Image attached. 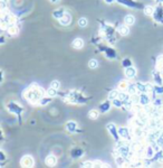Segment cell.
Segmentation results:
<instances>
[{
	"label": "cell",
	"instance_id": "obj_30",
	"mask_svg": "<svg viewBox=\"0 0 163 168\" xmlns=\"http://www.w3.org/2000/svg\"><path fill=\"white\" fill-rule=\"evenodd\" d=\"M118 94H120V92H118V90H113V91H111L110 92V94H108V100H114V99L118 98Z\"/></svg>",
	"mask_w": 163,
	"mask_h": 168
},
{
	"label": "cell",
	"instance_id": "obj_14",
	"mask_svg": "<svg viewBox=\"0 0 163 168\" xmlns=\"http://www.w3.org/2000/svg\"><path fill=\"white\" fill-rule=\"evenodd\" d=\"M117 32H118V34H120L121 36H126V35H129V33H130V28H129V26H127L126 24H124V25L118 26Z\"/></svg>",
	"mask_w": 163,
	"mask_h": 168
},
{
	"label": "cell",
	"instance_id": "obj_24",
	"mask_svg": "<svg viewBox=\"0 0 163 168\" xmlns=\"http://www.w3.org/2000/svg\"><path fill=\"white\" fill-rule=\"evenodd\" d=\"M136 84V88H137V91L141 92V93H148V84L146 83H141V82H137Z\"/></svg>",
	"mask_w": 163,
	"mask_h": 168
},
{
	"label": "cell",
	"instance_id": "obj_10",
	"mask_svg": "<svg viewBox=\"0 0 163 168\" xmlns=\"http://www.w3.org/2000/svg\"><path fill=\"white\" fill-rule=\"evenodd\" d=\"M111 101V100H110ZM110 101H105V102H103L99 104V107H98V111L101 112V113H106V112L110 111V109L112 107V104Z\"/></svg>",
	"mask_w": 163,
	"mask_h": 168
},
{
	"label": "cell",
	"instance_id": "obj_4",
	"mask_svg": "<svg viewBox=\"0 0 163 168\" xmlns=\"http://www.w3.org/2000/svg\"><path fill=\"white\" fill-rule=\"evenodd\" d=\"M7 108H8V110H9L10 112H12V113L17 114V116H19V117H20V114H21L23 111V108L15 102L8 103V104H7Z\"/></svg>",
	"mask_w": 163,
	"mask_h": 168
},
{
	"label": "cell",
	"instance_id": "obj_44",
	"mask_svg": "<svg viewBox=\"0 0 163 168\" xmlns=\"http://www.w3.org/2000/svg\"><path fill=\"white\" fill-rule=\"evenodd\" d=\"M102 164V161H94V167H105V165Z\"/></svg>",
	"mask_w": 163,
	"mask_h": 168
},
{
	"label": "cell",
	"instance_id": "obj_23",
	"mask_svg": "<svg viewBox=\"0 0 163 168\" xmlns=\"http://www.w3.org/2000/svg\"><path fill=\"white\" fill-rule=\"evenodd\" d=\"M65 14H66V11L64 8H58V9H56L54 13H53V17L56 19H61Z\"/></svg>",
	"mask_w": 163,
	"mask_h": 168
},
{
	"label": "cell",
	"instance_id": "obj_32",
	"mask_svg": "<svg viewBox=\"0 0 163 168\" xmlns=\"http://www.w3.org/2000/svg\"><path fill=\"white\" fill-rule=\"evenodd\" d=\"M163 69V55L159 56L156 60V70L161 71Z\"/></svg>",
	"mask_w": 163,
	"mask_h": 168
},
{
	"label": "cell",
	"instance_id": "obj_28",
	"mask_svg": "<svg viewBox=\"0 0 163 168\" xmlns=\"http://www.w3.org/2000/svg\"><path fill=\"white\" fill-rule=\"evenodd\" d=\"M126 92H129L131 95L136 94V92H139V91H137V88H136V84H130V85H129V88H127V91H126Z\"/></svg>",
	"mask_w": 163,
	"mask_h": 168
},
{
	"label": "cell",
	"instance_id": "obj_39",
	"mask_svg": "<svg viewBox=\"0 0 163 168\" xmlns=\"http://www.w3.org/2000/svg\"><path fill=\"white\" fill-rule=\"evenodd\" d=\"M155 141H156V144H158L159 147L162 149V148H163V137H161V136H160V137H158Z\"/></svg>",
	"mask_w": 163,
	"mask_h": 168
},
{
	"label": "cell",
	"instance_id": "obj_45",
	"mask_svg": "<svg viewBox=\"0 0 163 168\" xmlns=\"http://www.w3.org/2000/svg\"><path fill=\"white\" fill-rule=\"evenodd\" d=\"M105 1H106L107 4H112L113 1H115V0H105Z\"/></svg>",
	"mask_w": 163,
	"mask_h": 168
},
{
	"label": "cell",
	"instance_id": "obj_1",
	"mask_svg": "<svg viewBox=\"0 0 163 168\" xmlns=\"http://www.w3.org/2000/svg\"><path fill=\"white\" fill-rule=\"evenodd\" d=\"M42 97H44V90L35 83L31 84L28 89H26L23 92V98L28 100L30 103H39Z\"/></svg>",
	"mask_w": 163,
	"mask_h": 168
},
{
	"label": "cell",
	"instance_id": "obj_36",
	"mask_svg": "<svg viewBox=\"0 0 163 168\" xmlns=\"http://www.w3.org/2000/svg\"><path fill=\"white\" fill-rule=\"evenodd\" d=\"M122 66H123L124 69H127V67L132 66V62H131V60H129V58L123 60V61H122Z\"/></svg>",
	"mask_w": 163,
	"mask_h": 168
},
{
	"label": "cell",
	"instance_id": "obj_3",
	"mask_svg": "<svg viewBox=\"0 0 163 168\" xmlns=\"http://www.w3.org/2000/svg\"><path fill=\"white\" fill-rule=\"evenodd\" d=\"M107 130L110 131V133L112 135L113 139L115 140V141H120V139H121V136H120V132H118V129L116 128V126L114 125V123H108L106 126Z\"/></svg>",
	"mask_w": 163,
	"mask_h": 168
},
{
	"label": "cell",
	"instance_id": "obj_41",
	"mask_svg": "<svg viewBox=\"0 0 163 168\" xmlns=\"http://www.w3.org/2000/svg\"><path fill=\"white\" fill-rule=\"evenodd\" d=\"M154 91H155V93L156 94H163V86L158 85V86L154 88Z\"/></svg>",
	"mask_w": 163,
	"mask_h": 168
},
{
	"label": "cell",
	"instance_id": "obj_22",
	"mask_svg": "<svg viewBox=\"0 0 163 168\" xmlns=\"http://www.w3.org/2000/svg\"><path fill=\"white\" fill-rule=\"evenodd\" d=\"M7 30H8V34H9V35H11V36H16V35L19 33V28H18V26H17L16 24H14V25H10Z\"/></svg>",
	"mask_w": 163,
	"mask_h": 168
},
{
	"label": "cell",
	"instance_id": "obj_27",
	"mask_svg": "<svg viewBox=\"0 0 163 168\" xmlns=\"http://www.w3.org/2000/svg\"><path fill=\"white\" fill-rule=\"evenodd\" d=\"M124 21H125V24L127 25V26L134 25V23H135L134 16H132V15H127V16H125V18H124Z\"/></svg>",
	"mask_w": 163,
	"mask_h": 168
},
{
	"label": "cell",
	"instance_id": "obj_33",
	"mask_svg": "<svg viewBox=\"0 0 163 168\" xmlns=\"http://www.w3.org/2000/svg\"><path fill=\"white\" fill-rule=\"evenodd\" d=\"M98 114H99V111H97V110H91L88 113V117H89V119L96 120L98 118Z\"/></svg>",
	"mask_w": 163,
	"mask_h": 168
},
{
	"label": "cell",
	"instance_id": "obj_12",
	"mask_svg": "<svg viewBox=\"0 0 163 168\" xmlns=\"http://www.w3.org/2000/svg\"><path fill=\"white\" fill-rule=\"evenodd\" d=\"M139 103H141L143 107L150 104V103H151V99H150L149 94L148 93H141L140 94V102Z\"/></svg>",
	"mask_w": 163,
	"mask_h": 168
},
{
	"label": "cell",
	"instance_id": "obj_35",
	"mask_svg": "<svg viewBox=\"0 0 163 168\" xmlns=\"http://www.w3.org/2000/svg\"><path fill=\"white\" fill-rule=\"evenodd\" d=\"M47 95L48 97H50V98H54V97H56L57 95V90L54 89V88H49V89L47 90Z\"/></svg>",
	"mask_w": 163,
	"mask_h": 168
},
{
	"label": "cell",
	"instance_id": "obj_13",
	"mask_svg": "<svg viewBox=\"0 0 163 168\" xmlns=\"http://www.w3.org/2000/svg\"><path fill=\"white\" fill-rule=\"evenodd\" d=\"M59 23H61V25H63V26H68V25L72 23V16H70L68 13H66V14L59 19Z\"/></svg>",
	"mask_w": 163,
	"mask_h": 168
},
{
	"label": "cell",
	"instance_id": "obj_43",
	"mask_svg": "<svg viewBox=\"0 0 163 168\" xmlns=\"http://www.w3.org/2000/svg\"><path fill=\"white\" fill-rule=\"evenodd\" d=\"M156 112L160 116H163V104H160V105L156 107Z\"/></svg>",
	"mask_w": 163,
	"mask_h": 168
},
{
	"label": "cell",
	"instance_id": "obj_5",
	"mask_svg": "<svg viewBox=\"0 0 163 168\" xmlns=\"http://www.w3.org/2000/svg\"><path fill=\"white\" fill-rule=\"evenodd\" d=\"M34 164H35V160L31 156H23L21 160H20V165H21V167H25V168H30L34 166Z\"/></svg>",
	"mask_w": 163,
	"mask_h": 168
},
{
	"label": "cell",
	"instance_id": "obj_34",
	"mask_svg": "<svg viewBox=\"0 0 163 168\" xmlns=\"http://www.w3.org/2000/svg\"><path fill=\"white\" fill-rule=\"evenodd\" d=\"M50 101H51V98L47 95L46 98H45V97H42V98L40 99V101H39L38 104H40V105H47V104L50 102Z\"/></svg>",
	"mask_w": 163,
	"mask_h": 168
},
{
	"label": "cell",
	"instance_id": "obj_18",
	"mask_svg": "<svg viewBox=\"0 0 163 168\" xmlns=\"http://www.w3.org/2000/svg\"><path fill=\"white\" fill-rule=\"evenodd\" d=\"M154 82L158 84V85H162L163 84V76H161V72L159 70L154 71Z\"/></svg>",
	"mask_w": 163,
	"mask_h": 168
},
{
	"label": "cell",
	"instance_id": "obj_47",
	"mask_svg": "<svg viewBox=\"0 0 163 168\" xmlns=\"http://www.w3.org/2000/svg\"><path fill=\"white\" fill-rule=\"evenodd\" d=\"M158 2H163V0H156Z\"/></svg>",
	"mask_w": 163,
	"mask_h": 168
},
{
	"label": "cell",
	"instance_id": "obj_40",
	"mask_svg": "<svg viewBox=\"0 0 163 168\" xmlns=\"http://www.w3.org/2000/svg\"><path fill=\"white\" fill-rule=\"evenodd\" d=\"M50 86L51 88H54V89L58 90L59 89V86H61V83H59L58 81H53V82L50 83Z\"/></svg>",
	"mask_w": 163,
	"mask_h": 168
},
{
	"label": "cell",
	"instance_id": "obj_29",
	"mask_svg": "<svg viewBox=\"0 0 163 168\" xmlns=\"http://www.w3.org/2000/svg\"><path fill=\"white\" fill-rule=\"evenodd\" d=\"M154 10L155 9H154L152 6H145L144 7V14L146 15V16H153Z\"/></svg>",
	"mask_w": 163,
	"mask_h": 168
},
{
	"label": "cell",
	"instance_id": "obj_26",
	"mask_svg": "<svg viewBox=\"0 0 163 168\" xmlns=\"http://www.w3.org/2000/svg\"><path fill=\"white\" fill-rule=\"evenodd\" d=\"M129 82H126V81H121L120 83H118V91H122V92H125L127 91V88H129Z\"/></svg>",
	"mask_w": 163,
	"mask_h": 168
},
{
	"label": "cell",
	"instance_id": "obj_37",
	"mask_svg": "<svg viewBox=\"0 0 163 168\" xmlns=\"http://www.w3.org/2000/svg\"><path fill=\"white\" fill-rule=\"evenodd\" d=\"M88 65L91 69H96L98 65V62L96 61V60H91V61L88 62Z\"/></svg>",
	"mask_w": 163,
	"mask_h": 168
},
{
	"label": "cell",
	"instance_id": "obj_46",
	"mask_svg": "<svg viewBox=\"0 0 163 168\" xmlns=\"http://www.w3.org/2000/svg\"><path fill=\"white\" fill-rule=\"evenodd\" d=\"M51 2H54V4H55V2H57V1H59V0H50Z\"/></svg>",
	"mask_w": 163,
	"mask_h": 168
},
{
	"label": "cell",
	"instance_id": "obj_16",
	"mask_svg": "<svg viewBox=\"0 0 163 168\" xmlns=\"http://www.w3.org/2000/svg\"><path fill=\"white\" fill-rule=\"evenodd\" d=\"M135 75H136V70H135L133 66H130V67H127L125 69V76L127 79H134Z\"/></svg>",
	"mask_w": 163,
	"mask_h": 168
},
{
	"label": "cell",
	"instance_id": "obj_6",
	"mask_svg": "<svg viewBox=\"0 0 163 168\" xmlns=\"http://www.w3.org/2000/svg\"><path fill=\"white\" fill-rule=\"evenodd\" d=\"M1 20H4V21H6V23L8 24V25H14V24L17 23V17L15 16V15H12L11 13H7V14L2 15L1 16Z\"/></svg>",
	"mask_w": 163,
	"mask_h": 168
},
{
	"label": "cell",
	"instance_id": "obj_19",
	"mask_svg": "<svg viewBox=\"0 0 163 168\" xmlns=\"http://www.w3.org/2000/svg\"><path fill=\"white\" fill-rule=\"evenodd\" d=\"M145 157L148 159H152L154 157V155H155V150H154V148L152 147V146L150 145L146 147V149H145Z\"/></svg>",
	"mask_w": 163,
	"mask_h": 168
},
{
	"label": "cell",
	"instance_id": "obj_8",
	"mask_svg": "<svg viewBox=\"0 0 163 168\" xmlns=\"http://www.w3.org/2000/svg\"><path fill=\"white\" fill-rule=\"evenodd\" d=\"M153 18H154V20H155V21L163 24V9L161 8V7L155 8V10H154V14H153Z\"/></svg>",
	"mask_w": 163,
	"mask_h": 168
},
{
	"label": "cell",
	"instance_id": "obj_9",
	"mask_svg": "<svg viewBox=\"0 0 163 168\" xmlns=\"http://www.w3.org/2000/svg\"><path fill=\"white\" fill-rule=\"evenodd\" d=\"M118 132H120V136H121L122 140H130L131 133H130V130H129L127 128L121 127V128H118Z\"/></svg>",
	"mask_w": 163,
	"mask_h": 168
},
{
	"label": "cell",
	"instance_id": "obj_17",
	"mask_svg": "<svg viewBox=\"0 0 163 168\" xmlns=\"http://www.w3.org/2000/svg\"><path fill=\"white\" fill-rule=\"evenodd\" d=\"M104 52H105V55H106L107 58H110V60H114V58H116V52L114 51L113 48H111V47L105 48Z\"/></svg>",
	"mask_w": 163,
	"mask_h": 168
},
{
	"label": "cell",
	"instance_id": "obj_11",
	"mask_svg": "<svg viewBox=\"0 0 163 168\" xmlns=\"http://www.w3.org/2000/svg\"><path fill=\"white\" fill-rule=\"evenodd\" d=\"M46 165L47 166H49V167H54V166H56L57 164V158L56 156H54V155H48L46 157Z\"/></svg>",
	"mask_w": 163,
	"mask_h": 168
},
{
	"label": "cell",
	"instance_id": "obj_49",
	"mask_svg": "<svg viewBox=\"0 0 163 168\" xmlns=\"http://www.w3.org/2000/svg\"><path fill=\"white\" fill-rule=\"evenodd\" d=\"M162 150H163V148H162Z\"/></svg>",
	"mask_w": 163,
	"mask_h": 168
},
{
	"label": "cell",
	"instance_id": "obj_48",
	"mask_svg": "<svg viewBox=\"0 0 163 168\" xmlns=\"http://www.w3.org/2000/svg\"><path fill=\"white\" fill-rule=\"evenodd\" d=\"M160 72H161V74L163 75V69H162V70H161V71H160Z\"/></svg>",
	"mask_w": 163,
	"mask_h": 168
},
{
	"label": "cell",
	"instance_id": "obj_21",
	"mask_svg": "<svg viewBox=\"0 0 163 168\" xmlns=\"http://www.w3.org/2000/svg\"><path fill=\"white\" fill-rule=\"evenodd\" d=\"M66 130L68 132H75L77 130V123L75 121H68L66 123Z\"/></svg>",
	"mask_w": 163,
	"mask_h": 168
},
{
	"label": "cell",
	"instance_id": "obj_7",
	"mask_svg": "<svg viewBox=\"0 0 163 168\" xmlns=\"http://www.w3.org/2000/svg\"><path fill=\"white\" fill-rule=\"evenodd\" d=\"M117 2L130 8H140V5L135 0H117Z\"/></svg>",
	"mask_w": 163,
	"mask_h": 168
},
{
	"label": "cell",
	"instance_id": "obj_42",
	"mask_svg": "<svg viewBox=\"0 0 163 168\" xmlns=\"http://www.w3.org/2000/svg\"><path fill=\"white\" fill-rule=\"evenodd\" d=\"M82 167H84V168H87V167H94V163H92V161H85V163H83V165H82Z\"/></svg>",
	"mask_w": 163,
	"mask_h": 168
},
{
	"label": "cell",
	"instance_id": "obj_25",
	"mask_svg": "<svg viewBox=\"0 0 163 168\" xmlns=\"http://www.w3.org/2000/svg\"><path fill=\"white\" fill-rule=\"evenodd\" d=\"M70 156H72L73 158H79V157L83 156V150L80 149V148H75V149L72 150Z\"/></svg>",
	"mask_w": 163,
	"mask_h": 168
},
{
	"label": "cell",
	"instance_id": "obj_15",
	"mask_svg": "<svg viewBox=\"0 0 163 168\" xmlns=\"http://www.w3.org/2000/svg\"><path fill=\"white\" fill-rule=\"evenodd\" d=\"M142 148H143V146H142V144H141L140 141H137V140H135V141H133L132 144H131V149L133 150L134 153H140L141 150H142Z\"/></svg>",
	"mask_w": 163,
	"mask_h": 168
},
{
	"label": "cell",
	"instance_id": "obj_2",
	"mask_svg": "<svg viewBox=\"0 0 163 168\" xmlns=\"http://www.w3.org/2000/svg\"><path fill=\"white\" fill-rule=\"evenodd\" d=\"M68 101L72 103H85L86 102V99L83 98V95L78 92H76V91H73L72 93H69V99H68Z\"/></svg>",
	"mask_w": 163,
	"mask_h": 168
},
{
	"label": "cell",
	"instance_id": "obj_20",
	"mask_svg": "<svg viewBox=\"0 0 163 168\" xmlns=\"http://www.w3.org/2000/svg\"><path fill=\"white\" fill-rule=\"evenodd\" d=\"M72 45L76 49H80V48H83V46H84V41L82 38H75L74 41H73V43H72Z\"/></svg>",
	"mask_w": 163,
	"mask_h": 168
},
{
	"label": "cell",
	"instance_id": "obj_38",
	"mask_svg": "<svg viewBox=\"0 0 163 168\" xmlns=\"http://www.w3.org/2000/svg\"><path fill=\"white\" fill-rule=\"evenodd\" d=\"M78 25L80 26V27H86V26H87V19L86 18H79Z\"/></svg>",
	"mask_w": 163,
	"mask_h": 168
},
{
	"label": "cell",
	"instance_id": "obj_31",
	"mask_svg": "<svg viewBox=\"0 0 163 168\" xmlns=\"http://www.w3.org/2000/svg\"><path fill=\"white\" fill-rule=\"evenodd\" d=\"M112 104L116 108H122L123 107V104H124V102L122 101L121 99L116 98V99H114V100H112Z\"/></svg>",
	"mask_w": 163,
	"mask_h": 168
}]
</instances>
